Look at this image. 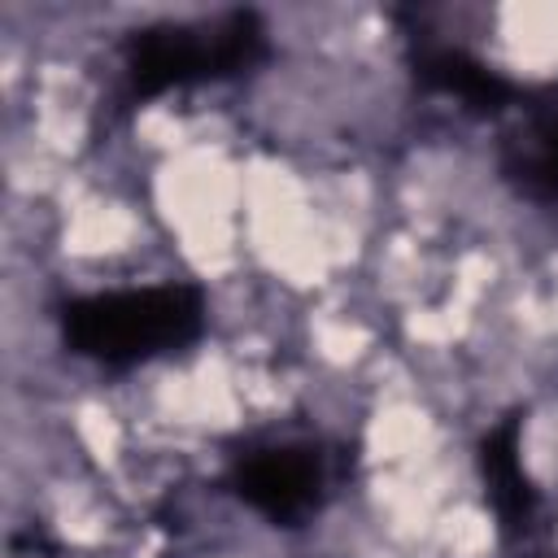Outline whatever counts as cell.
<instances>
[{"label": "cell", "instance_id": "cell-1", "mask_svg": "<svg viewBox=\"0 0 558 558\" xmlns=\"http://www.w3.org/2000/svg\"><path fill=\"white\" fill-rule=\"evenodd\" d=\"M205 305L201 292L187 283L140 288V292H109L65 305V340L83 357L100 362H135L174 344H187L201 331Z\"/></svg>", "mask_w": 558, "mask_h": 558}, {"label": "cell", "instance_id": "cell-2", "mask_svg": "<svg viewBox=\"0 0 558 558\" xmlns=\"http://www.w3.org/2000/svg\"><path fill=\"white\" fill-rule=\"evenodd\" d=\"M266 57V35L253 13H227L205 26H157L126 44V70L140 92L235 74Z\"/></svg>", "mask_w": 558, "mask_h": 558}, {"label": "cell", "instance_id": "cell-3", "mask_svg": "<svg viewBox=\"0 0 558 558\" xmlns=\"http://www.w3.org/2000/svg\"><path fill=\"white\" fill-rule=\"evenodd\" d=\"M235 488L270 519H296L318 493V458L310 449H262L235 466Z\"/></svg>", "mask_w": 558, "mask_h": 558}, {"label": "cell", "instance_id": "cell-4", "mask_svg": "<svg viewBox=\"0 0 558 558\" xmlns=\"http://www.w3.org/2000/svg\"><path fill=\"white\" fill-rule=\"evenodd\" d=\"M506 179L532 201H558V105H536L501 144Z\"/></svg>", "mask_w": 558, "mask_h": 558}, {"label": "cell", "instance_id": "cell-5", "mask_svg": "<svg viewBox=\"0 0 558 558\" xmlns=\"http://www.w3.org/2000/svg\"><path fill=\"white\" fill-rule=\"evenodd\" d=\"M414 74L436 87V92H449L458 96L462 105L480 109V113H497L514 100V87L506 78H497L488 65H480L475 57H466L462 48H436V44H418L414 52Z\"/></svg>", "mask_w": 558, "mask_h": 558}, {"label": "cell", "instance_id": "cell-6", "mask_svg": "<svg viewBox=\"0 0 558 558\" xmlns=\"http://www.w3.org/2000/svg\"><path fill=\"white\" fill-rule=\"evenodd\" d=\"M480 466L488 480V497L497 506V519L506 523V532H527L536 519V493L523 475L519 462V418H506L501 427H493L484 436L480 449Z\"/></svg>", "mask_w": 558, "mask_h": 558}]
</instances>
